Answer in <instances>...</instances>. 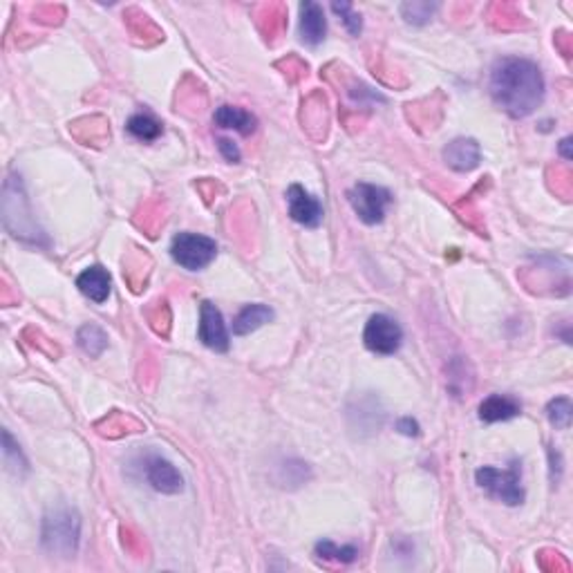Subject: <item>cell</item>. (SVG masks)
<instances>
[{"mask_svg": "<svg viewBox=\"0 0 573 573\" xmlns=\"http://www.w3.org/2000/svg\"><path fill=\"white\" fill-rule=\"evenodd\" d=\"M491 97L499 110L513 119L534 115L544 101V76L529 58H498L489 79Z\"/></svg>", "mask_w": 573, "mask_h": 573, "instance_id": "6da1fadb", "label": "cell"}, {"mask_svg": "<svg viewBox=\"0 0 573 573\" xmlns=\"http://www.w3.org/2000/svg\"><path fill=\"white\" fill-rule=\"evenodd\" d=\"M43 547L48 549L54 556L72 558L79 549V538H81V517L74 508L63 507L54 508L45 516L43 520Z\"/></svg>", "mask_w": 573, "mask_h": 573, "instance_id": "7a4b0ae2", "label": "cell"}, {"mask_svg": "<svg viewBox=\"0 0 573 573\" xmlns=\"http://www.w3.org/2000/svg\"><path fill=\"white\" fill-rule=\"evenodd\" d=\"M475 482L482 491L507 507H520L525 502V486H522V462L513 459L511 466L499 471L495 466L477 468Z\"/></svg>", "mask_w": 573, "mask_h": 573, "instance_id": "3957f363", "label": "cell"}, {"mask_svg": "<svg viewBox=\"0 0 573 573\" xmlns=\"http://www.w3.org/2000/svg\"><path fill=\"white\" fill-rule=\"evenodd\" d=\"M170 256L187 272H202V269H206L215 260L218 245H215L213 238L187 231L173 238Z\"/></svg>", "mask_w": 573, "mask_h": 573, "instance_id": "277c9868", "label": "cell"}, {"mask_svg": "<svg viewBox=\"0 0 573 573\" xmlns=\"http://www.w3.org/2000/svg\"><path fill=\"white\" fill-rule=\"evenodd\" d=\"M347 200H350L356 218L368 227H374V224H381L386 220L387 206L392 204V193L387 188L377 187V184L359 182L350 188Z\"/></svg>", "mask_w": 573, "mask_h": 573, "instance_id": "5b68a950", "label": "cell"}, {"mask_svg": "<svg viewBox=\"0 0 573 573\" xmlns=\"http://www.w3.org/2000/svg\"><path fill=\"white\" fill-rule=\"evenodd\" d=\"M363 343L374 354L392 356L399 352L401 343H404V329H401V325L392 316L374 314L365 323Z\"/></svg>", "mask_w": 573, "mask_h": 573, "instance_id": "8992f818", "label": "cell"}, {"mask_svg": "<svg viewBox=\"0 0 573 573\" xmlns=\"http://www.w3.org/2000/svg\"><path fill=\"white\" fill-rule=\"evenodd\" d=\"M197 338L202 345L213 352H227L231 341H229V329L224 323V316L211 300L200 305V325H197Z\"/></svg>", "mask_w": 573, "mask_h": 573, "instance_id": "52a82bcc", "label": "cell"}, {"mask_svg": "<svg viewBox=\"0 0 573 573\" xmlns=\"http://www.w3.org/2000/svg\"><path fill=\"white\" fill-rule=\"evenodd\" d=\"M287 206L293 222L302 224V227L307 229H316L323 224V204L318 202V197L307 193L300 184H291V187L287 188Z\"/></svg>", "mask_w": 573, "mask_h": 573, "instance_id": "ba28073f", "label": "cell"}, {"mask_svg": "<svg viewBox=\"0 0 573 573\" xmlns=\"http://www.w3.org/2000/svg\"><path fill=\"white\" fill-rule=\"evenodd\" d=\"M146 480L148 484L155 491L164 495H178L184 491V477L182 473L175 468V464H170L169 459L160 457V455H152L146 459Z\"/></svg>", "mask_w": 573, "mask_h": 573, "instance_id": "9c48e42d", "label": "cell"}, {"mask_svg": "<svg viewBox=\"0 0 573 573\" xmlns=\"http://www.w3.org/2000/svg\"><path fill=\"white\" fill-rule=\"evenodd\" d=\"M444 161L457 173H471L480 166L482 148L475 139L457 137L444 148Z\"/></svg>", "mask_w": 573, "mask_h": 573, "instance_id": "30bf717a", "label": "cell"}, {"mask_svg": "<svg viewBox=\"0 0 573 573\" xmlns=\"http://www.w3.org/2000/svg\"><path fill=\"white\" fill-rule=\"evenodd\" d=\"M325 34H327V21H325L323 7L318 3H307L300 4V22H298V36L305 45L316 48V45L323 43Z\"/></svg>", "mask_w": 573, "mask_h": 573, "instance_id": "8fae6325", "label": "cell"}, {"mask_svg": "<svg viewBox=\"0 0 573 573\" xmlns=\"http://www.w3.org/2000/svg\"><path fill=\"white\" fill-rule=\"evenodd\" d=\"M522 404L511 395H491L480 404V419L484 423L511 421L520 417Z\"/></svg>", "mask_w": 573, "mask_h": 573, "instance_id": "7c38bea8", "label": "cell"}, {"mask_svg": "<svg viewBox=\"0 0 573 573\" xmlns=\"http://www.w3.org/2000/svg\"><path fill=\"white\" fill-rule=\"evenodd\" d=\"M76 287L83 293L85 298H90L92 302L101 305V302L108 300L112 291V278L108 273V269H103L101 265H94V267H88L79 278H76Z\"/></svg>", "mask_w": 573, "mask_h": 573, "instance_id": "4fadbf2b", "label": "cell"}, {"mask_svg": "<svg viewBox=\"0 0 573 573\" xmlns=\"http://www.w3.org/2000/svg\"><path fill=\"white\" fill-rule=\"evenodd\" d=\"M213 124L224 130H236L242 137H249L258 130V119L251 112L238 106H220L213 115Z\"/></svg>", "mask_w": 573, "mask_h": 573, "instance_id": "5bb4252c", "label": "cell"}, {"mask_svg": "<svg viewBox=\"0 0 573 573\" xmlns=\"http://www.w3.org/2000/svg\"><path fill=\"white\" fill-rule=\"evenodd\" d=\"M273 309L269 305H263V302H254V305H245L238 316L233 318V334L236 336H247V334L256 332L263 325L272 323L273 320Z\"/></svg>", "mask_w": 573, "mask_h": 573, "instance_id": "9a60e30c", "label": "cell"}, {"mask_svg": "<svg viewBox=\"0 0 573 573\" xmlns=\"http://www.w3.org/2000/svg\"><path fill=\"white\" fill-rule=\"evenodd\" d=\"M126 130H128L130 137H135L137 142H155L164 135V126L161 121H157L152 115H146V112H139V115H133L126 124Z\"/></svg>", "mask_w": 573, "mask_h": 573, "instance_id": "2e32d148", "label": "cell"}, {"mask_svg": "<svg viewBox=\"0 0 573 573\" xmlns=\"http://www.w3.org/2000/svg\"><path fill=\"white\" fill-rule=\"evenodd\" d=\"M76 343H79V347L85 352V354L97 359V356H101L103 352H106L108 336L99 325L90 323V325H83V327L76 332Z\"/></svg>", "mask_w": 573, "mask_h": 573, "instance_id": "e0dca14e", "label": "cell"}, {"mask_svg": "<svg viewBox=\"0 0 573 573\" xmlns=\"http://www.w3.org/2000/svg\"><path fill=\"white\" fill-rule=\"evenodd\" d=\"M316 556H318L320 560H332V562H341V565H350V562H354L356 558H359V547H354V544L338 547V544H334L332 540H320V543L316 544Z\"/></svg>", "mask_w": 573, "mask_h": 573, "instance_id": "ac0fdd59", "label": "cell"}, {"mask_svg": "<svg viewBox=\"0 0 573 573\" xmlns=\"http://www.w3.org/2000/svg\"><path fill=\"white\" fill-rule=\"evenodd\" d=\"M571 412L573 405L569 396H558V399L549 401L547 417L551 421V426L558 428V430H567L571 426Z\"/></svg>", "mask_w": 573, "mask_h": 573, "instance_id": "d6986e66", "label": "cell"}, {"mask_svg": "<svg viewBox=\"0 0 573 573\" xmlns=\"http://www.w3.org/2000/svg\"><path fill=\"white\" fill-rule=\"evenodd\" d=\"M3 455H4V464H7V468L12 473H27L30 471V466H27V459L25 455L21 453V446L13 444L12 435H9V430H3Z\"/></svg>", "mask_w": 573, "mask_h": 573, "instance_id": "ffe728a7", "label": "cell"}, {"mask_svg": "<svg viewBox=\"0 0 573 573\" xmlns=\"http://www.w3.org/2000/svg\"><path fill=\"white\" fill-rule=\"evenodd\" d=\"M435 4H428V3H405L401 4V13L408 22L412 25H426L430 21L432 12H435Z\"/></svg>", "mask_w": 573, "mask_h": 573, "instance_id": "44dd1931", "label": "cell"}, {"mask_svg": "<svg viewBox=\"0 0 573 573\" xmlns=\"http://www.w3.org/2000/svg\"><path fill=\"white\" fill-rule=\"evenodd\" d=\"M334 13H338V16L343 18V22H345L347 31H350L352 36H359L360 30H363V21H360V13L356 12L354 7H352L350 3H334L332 4Z\"/></svg>", "mask_w": 573, "mask_h": 573, "instance_id": "7402d4cb", "label": "cell"}, {"mask_svg": "<svg viewBox=\"0 0 573 573\" xmlns=\"http://www.w3.org/2000/svg\"><path fill=\"white\" fill-rule=\"evenodd\" d=\"M218 148H220V152H222V157L227 161H231V164H238V161H240V148L236 146V143L231 142V139H227V137H222V139H218Z\"/></svg>", "mask_w": 573, "mask_h": 573, "instance_id": "603a6c76", "label": "cell"}, {"mask_svg": "<svg viewBox=\"0 0 573 573\" xmlns=\"http://www.w3.org/2000/svg\"><path fill=\"white\" fill-rule=\"evenodd\" d=\"M396 430L404 432V435H408V437H417L419 435V423L410 417L399 419V421H396Z\"/></svg>", "mask_w": 573, "mask_h": 573, "instance_id": "cb8c5ba5", "label": "cell"}, {"mask_svg": "<svg viewBox=\"0 0 573 573\" xmlns=\"http://www.w3.org/2000/svg\"><path fill=\"white\" fill-rule=\"evenodd\" d=\"M569 143H571L569 137H565V139H562V142H560V152H562V157H565V160H571Z\"/></svg>", "mask_w": 573, "mask_h": 573, "instance_id": "d4e9b609", "label": "cell"}]
</instances>
